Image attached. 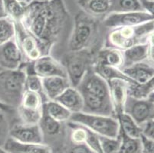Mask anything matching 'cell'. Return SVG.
Returning a JSON list of instances; mask_svg holds the SVG:
<instances>
[{"label":"cell","mask_w":154,"mask_h":153,"mask_svg":"<svg viewBox=\"0 0 154 153\" xmlns=\"http://www.w3.org/2000/svg\"><path fill=\"white\" fill-rule=\"evenodd\" d=\"M146 12L154 16V0H140Z\"/></svg>","instance_id":"74e56055"},{"label":"cell","mask_w":154,"mask_h":153,"mask_svg":"<svg viewBox=\"0 0 154 153\" xmlns=\"http://www.w3.org/2000/svg\"><path fill=\"white\" fill-rule=\"evenodd\" d=\"M6 17V14L5 12V8H4L3 0H0V19Z\"/></svg>","instance_id":"ab89813d"},{"label":"cell","mask_w":154,"mask_h":153,"mask_svg":"<svg viewBox=\"0 0 154 153\" xmlns=\"http://www.w3.org/2000/svg\"><path fill=\"white\" fill-rule=\"evenodd\" d=\"M99 139L103 153H119L121 143L120 134L117 138H109L99 136Z\"/></svg>","instance_id":"1f68e13d"},{"label":"cell","mask_w":154,"mask_h":153,"mask_svg":"<svg viewBox=\"0 0 154 153\" xmlns=\"http://www.w3.org/2000/svg\"><path fill=\"white\" fill-rule=\"evenodd\" d=\"M148 99H149L150 100L153 101V102H154V91L152 93H151L150 95H149V96L148 97Z\"/></svg>","instance_id":"b9f144b4"},{"label":"cell","mask_w":154,"mask_h":153,"mask_svg":"<svg viewBox=\"0 0 154 153\" xmlns=\"http://www.w3.org/2000/svg\"><path fill=\"white\" fill-rule=\"evenodd\" d=\"M44 111L59 123L68 122L72 113L56 100H48L44 103Z\"/></svg>","instance_id":"7402d4cb"},{"label":"cell","mask_w":154,"mask_h":153,"mask_svg":"<svg viewBox=\"0 0 154 153\" xmlns=\"http://www.w3.org/2000/svg\"><path fill=\"white\" fill-rule=\"evenodd\" d=\"M93 64H99L122 69L124 67L123 50L113 47H103L94 57Z\"/></svg>","instance_id":"2e32d148"},{"label":"cell","mask_w":154,"mask_h":153,"mask_svg":"<svg viewBox=\"0 0 154 153\" xmlns=\"http://www.w3.org/2000/svg\"><path fill=\"white\" fill-rule=\"evenodd\" d=\"M71 86L68 78L55 76L42 78L43 93L48 101L55 100L67 88Z\"/></svg>","instance_id":"9a60e30c"},{"label":"cell","mask_w":154,"mask_h":153,"mask_svg":"<svg viewBox=\"0 0 154 153\" xmlns=\"http://www.w3.org/2000/svg\"><path fill=\"white\" fill-rule=\"evenodd\" d=\"M120 123V129L128 136L132 138H140L143 134V126L137 124L131 116L124 113L117 116Z\"/></svg>","instance_id":"cb8c5ba5"},{"label":"cell","mask_w":154,"mask_h":153,"mask_svg":"<svg viewBox=\"0 0 154 153\" xmlns=\"http://www.w3.org/2000/svg\"><path fill=\"white\" fill-rule=\"evenodd\" d=\"M146 42H147L149 44L147 60L149 61V64L154 67V30L147 36Z\"/></svg>","instance_id":"e575fe53"},{"label":"cell","mask_w":154,"mask_h":153,"mask_svg":"<svg viewBox=\"0 0 154 153\" xmlns=\"http://www.w3.org/2000/svg\"><path fill=\"white\" fill-rule=\"evenodd\" d=\"M154 20L152 16L146 11L117 13L110 12L103 18V25L112 29L119 27H135Z\"/></svg>","instance_id":"30bf717a"},{"label":"cell","mask_w":154,"mask_h":153,"mask_svg":"<svg viewBox=\"0 0 154 153\" xmlns=\"http://www.w3.org/2000/svg\"><path fill=\"white\" fill-rule=\"evenodd\" d=\"M4 8L6 16L9 17L14 22H19L23 18L26 8L17 0H3Z\"/></svg>","instance_id":"f546056e"},{"label":"cell","mask_w":154,"mask_h":153,"mask_svg":"<svg viewBox=\"0 0 154 153\" xmlns=\"http://www.w3.org/2000/svg\"><path fill=\"white\" fill-rule=\"evenodd\" d=\"M26 72L23 68L0 71V101L17 109L25 91Z\"/></svg>","instance_id":"277c9868"},{"label":"cell","mask_w":154,"mask_h":153,"mask_svg":"<svg viewBox=\"0 0 154 153\" xmlns=\"http://www.w3.org/2000/svg\"><path fill=\"white\" fill-rule=\"evenodd\" d=\"M142 153H154V140L145 136L143 134L140 136Z\"/></svg>","instance_id":"836d02e7"},{"label":"cell","mask_w":154,"mask_h":153,"mask_svg":"<svg viewBox=\"0 0 154 153\" xmlns=\"http://www.w3.org/2000/svg\"><path fill=\"white\" fill-rule=\"evenodd\" d=\"M154 30V20L135 27H119L110 29L107 34L105 47L124 50L143 41Z\"/></svg>","instance_id":"3957f363"},{"label":"cell","mask_w":154,"mask_h":153,"mask_svg":"<svg viewBox=\"0 0 154 153\" xmlns=\"http://www.w3.org/2000/svg\"><path fill=\"white\" fill-rule=\"evenodd\" d=\"M98 31V19L82 11L78 12L74 19L72 32L68 41L69 50L90 49L97 38Z\"/></svg>","instance_id":"7a4b0ae2"},{"label":"cell","mask_w":154,"mask_h":153,"mask_svg":"<svg viewBox=\"0 0 154 153\" xmlns=\"http://www.w3.org/2000/svg\"><path fill=\"white\" fill-rule=\"evenodd\" d=\"M121 71L136 84H144L154 76V67L145 62L137 63L124 67Z\"/></svg>","instance_id":"ffe728a7"},{"label":"cell","mask_w":154,"mask_h":153,"mask_svg":"<svg viewBox=\"0 0 154 153\" xmlns=\"http://www.w3.org/2000/svg\"><path fill=\"white\" fill-rule=\"evenodd\" d=\"M91 69L107 81L112 79H121L128 81L132 84H136L135 82H134L123 73L121 69H119L117 67L102 65L99 64H93Z\"/></svg>","instance_id":"603a6c76"},{"label":"cell","mask_w":154,"mask_h":153,"mask_svg":"<svg viewBox=\"0 0 154 153\" xmlns=\"http://www.w3.org/2000/svg\"><path fill=\"white\" fill-rule=\"evenodd\" d=\"M107 83L110 100L117 118V116L124 113V106L129 96V88L132 84L121 79H112Z\"/></svg>","instance_id":"5bb4252c"},{"label":"cell","mask_w":154,"mask_h":153,"mask_svg":"<svg viewBox=\"0 0 154 153\" xmlns=\"http://www.w3.org/2000/svg\"><path fill=\"white\" fill-rule=\"evenodd\" d=\"M17 1L25 8L28 7L29 5H31V3L34 2V0H17Z\"/></svg>","instance_id":"60d3db41"},{"label":"cell","mask_w":154,"mask_h":153,"mask_svg":"<svg viewBox=\"0 0 154 153\" xmlns=\"http://www.w3.org/2000/svg\"><path fill=\"white\" fill-rule=\"evenodd\" d=\"M124 113L143 126L154 120V102L148 98L137 99L129 95L124 106Z\"/></svg>","instance_id":"8fae6325"},{"label":"cell","mask_w":154,"mask_h":153,"mask_svg":"<svg viewBox=\"0 0 154 153\" xmlns=\"http://www.w3.org/2000/svg\"><path fill=\"white\" fill-rule=\"evenodd\" d=\"M76 2L82 12L97 19L110 13V0H76Z\"/></svg>","instance_id":"ac0fdd59"},{"label":"cell","mask_w":154,"mask_h":153,"mask_svg":"<svg viewBox=\"0 0 154 153\" xmlns=\"http://www.w3.org/2000/svg\"><path fill=\"white\" fill-rule=\"evenodd\" d=\"M55 100L67 108L72 114L83 111V96L77 87H69Z\"/></svg>","instance_id":"e0dca14e"},{"label":"cell","mask_w":154,"mask_h":153,"mask_svg":"<svg viewBox=\"0 0 154 153\" xmlns=\"http://www.w3.org/2000/svg\"><path fill=\"white\" fill-rule=\"evenodd\" d=\"M26 62L15 37L6 43L0 44V67L2 70L21 69Z\"/></svg>","instance_id":"7c38bea8"},{"label":"cell","mask_w":154,"mask_h":153,"mask_svg":"<svg viewBox=\"0 0 154 153\" xmlns=\"http://www.w3.org/2000/svg\"><path fill=\"white\" fill-rule=\"evenodd\" d=\"M22 68L26 71V74L33 73L41 78L55 76L68 78L66 70L62 63L49 54L42 56L32 62L26 61Z\"/></svg>","instance_id":"9c48e42d"},{"label":"cell","mask_w":154,"mask_h":153,"mask_svg":"<svg viewBox=\"0 0 154 153\" xmlns=\"http://www.w3.org/2000/svg\"><path fill=\"white\" fill-rule=\"evenodd\" d=\"M0 153H8L2 147H0Z\"/></svg>","instance_id":"7bdbcfd3"},{"label":"cell","mask_w":154,"mask_h":153,"mask_svg":"<svg viewBox=\"0 0 154 153\" xmlns=\"http://www.w3.org/2000/svg\"><path fill=\"white\" fill-rule=\"evenodd\" d=\"M38 125L44 135V137L45 136H55L57 135L60 134L61 131V123L54 120L45 111H43L42 117L39 122Z\"/></svg>","instance_id":"484cf974"},{"label":"cell","mask_w":154,"mask_h":153,"mask_svg":"<svg viewBox=\"0 0 154 153\" xmlns=\"http://www.w3.org/2000/svg\"><path fill=\"white\" fill-rule=\"evenodd\" d=\"M15 23V39L26 61L32 62L48 54L41 41L24 27L20 22Z\"/></svg>","instance_id":"ba28073f"},{"label":"cell","mask_w":154,"mask_h":153,"mask_svg":"<svg viewBox=\"0 0 154 153\" xmlns=\"http://www.w3.org/2000/svg\"><path fill=\"white\" fill-rule=\"evenodd\" d=\"M9 137L22 143H44V135L38 124H15L9 129Z\"/></svg>","instance_id":"4fadbf2b"},{"label":"cell","mask_w":154,"mask_h":153,"mask_svg":"<svg viewBox=\"0 0 154 153\" xmlns=\"http://www.w3.org/2000/svg\"><path fill=\"white\" fill-rule=\"evenodd\" d=\"M14 108L11 107V106H8V105L5 104V103H2L0 101V110L3 113H12L14 111Z\"/></svg>","instance_id":"f35d334b"},{"label":"cell","mask_w":154,"mask_h":153,"mask_svg":"<svg viewBox=\"0 0 154 153\" xmlns=\"http://www.w3.org/2000/svg\"><path fill=\"white\" fill-rule=\"evenodd\" d=\"M2 148L8 153H52V149L47 144L22 143L9 137Z\"/></svg>","instance_id":"d6986e66"},{"label":"cell","mask_w":154,"mask_h":153,"mask_svg":"<svg viewBox=\"0 0 154 153\" xmlns=\"http://www.w3.org/2000/svg\"><path fill=\"white\" fill-rule=\"evenodd\" d=\"M94 56L90 49L69 50L63 56L62 64L66 70L71 85L77 87L85 74L91 68Z\"/></svg>","instance_id":"8992f818"},{"label":"cell","mask_w":154,"mask_h":153,"mask_svg":"<svg viewBox=\"0 0 154 153\" xmlns=\"http://www.w3.org/2000/svg\"><path fill=\"white\" fill-rule=\"evenodd\" d=\"M145 11L140 0H110V12H124Z\"/></svg>","instance_id":"d4e9b609"},{"label":"cell","mask_w":154,"mask_h":153,"mask_svg":"<svg viewBox=\"0 0 154 153\" xmlns=\"http://www.w3.org/2000/svg\"><path fill=\"white\" fill-rule=\"evenodd\" d=\"M69 13L63 0L34 2L26 7L23 18L19 22L35 36L49 54L67 22Z\"/></svg>","instance_id":"6da1fadb"},{"label":"cell","mask_w":154,"mask_h":153,"mask_svg":"<svg viewBox=\"0 0 154 153\" xmlns=\"http://www.w3.org/2000/svg\"><path fill=\"white\" fill-rule=\"evenodd\" d=\"M120 136L121 139L119 153H142L140 138H132L121 131L120 129Z\"/></svg>","instance_id":"4316f807"},{"label":"cell","mask_w":154,"mask_h":153,"mask_svg":"<svg viewBox=\"0 0 154 153\" xmlns=\"http://www.w3.org/2000/svg\"><path fill=\"white\" fill-rule=\"evenodd\" d=\"M25 90H30L33 92L38 93L42 95L46 99L43 93V87H42V78L38 77L36 74L33 73H28L26 74V83H25Z\"/></svg>","instance_id":"4dcf8cb0"},{"label":"cell","mask_w":154,"mask_h":153,"mask_svg":"<svg viewBox=\"0 0 154 153\" xmlns=\"http://www.w3.org/2000/svg\"><path fill=\"white\" fill-rule=\"evenodd\" d=\"M154 91V76L143 84H131L129 95L137 99H147Z\"/></svg>","instance_id":"83f0119b"},{"label":"cell","mask_w":154,"mask_h":153,"mask_svg":"<svg viewBox=\"0 0 154 153\" xmlns=\"http://www.w3.org/2000/svg\"><path fill=\"white\" fill-rule=\"evenodd\" d=\"M45 98L38 93L25 90L22 100L17 108L21 123L25 124H38L43 115Z\"/></svg>","instance_id":"52a82bcc"},{"label":"cell","mask_w":154,"mask_h":153,"mask_svg":"<svg viewBox=\"0 0 154 153\" xmlns=\"http://www.w3.org/2000/svg\"><path fill=\"white\" fill-rule=\"evenodd\" d=\"M69 121L85 126L100 136L117 138L120 134V123L113 116L80 112L73 113Z\"/></svg>","instance_id":"5b68a950"},{"label":"cell","mask_w":154,"mask_h":153,"mask_svg":"<svg viewBox=\"0 0 154 153\" xmlns=\"http://www.w3.org/2000/svg\"><path fill=\"white\" fill-rule=\"evenodd\" d=\"M148 51H149V44L147 42L135 44L123 50V55H124L123 68L130 67L137 63L143 62L145 60H147Z\"/></svg>","instance_id":"44dd1931"},{"label":"cell","mask_w":154,"mask_h":153,"mask_svg":"<svg viewBox=\"0 0 154 153\" xmlns=\"http://www.w3.org/2000/svg\"><path fill=\"white\" fill-rule=\"evenodd\" d=\"M69 153H95L85 144H74Z\"/></svg>","instance_id":"8d00e7d4"},{"label":"cell","mask_w":154,"mask_h":153,"mask_svg":"<svg viewBox=\"0 0 154 153\" xmlns=\"http://www.w3.org/2000/svg\"><path fill=\"white\" fill-rule=\"evenodd\" d=\"M9 126L4 114L0 113V147H3L9 137Z\"/></svg>","instance_id":"d6a6232c"},{"label":"cell","mask_w":154,"mask_h":153,"mask_svg":"<svg viewBox=\"0 0 154 153\" xmlns=\"http://www.w3.org/2000/svg\"><path fill=\"white\" fill-rule=\"evenodd\" d=\"M15 23L9 17L0 19V44L9 41L15 37Z\"/></svg>","instance_id":"f1b7e54d"},{"label":"cell","mask_w":154,"mask_h":153,"mask_svg":"<svg viewBox=\"0 0 154 153\" xmlns=\"http://www.w3.org/2000/svg\"><path fill=\"white\" fill-rule=\"evenodd\" d=\"M143 134L145 136L154 140V120L143 126Z\"/></svg>","instance_id":"d590c367"},{"label":"cell","mask_w":154,"mask_h":153,"mask_svg":"<svg viewBox=\"0 0 154 153\" xmlns=\"http://www.w3.org/2000/svg\"><path fill=\"white\" fill-rule=\"evenodd\" d=\"M34 1H37V2H47L49 0H34Z\"/></svg>","instance_id":"ee69618b"}]
</instances>
